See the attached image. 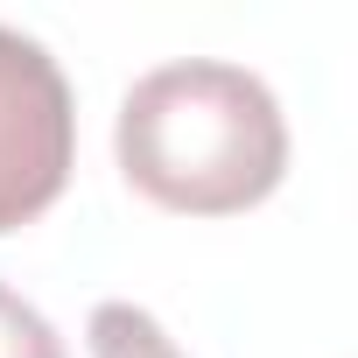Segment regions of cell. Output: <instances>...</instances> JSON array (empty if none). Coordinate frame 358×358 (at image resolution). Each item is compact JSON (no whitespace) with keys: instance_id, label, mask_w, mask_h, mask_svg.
Masks as SVG:
<instances>
[{"instance_id":"7a4b0ae2","label":"cell","mask_w":358,"mask_h":358,"mask_svg":"<svg viewBox=\"0 0 358 358\" xmlns=\"http://www.w3.org/2000/svg\"><path fill=\"white\" fill-rule=\"evenodd\" d=\"M78 162V106L57 57L0 22V232L43 218Z\"/></svg>"},{"instance_id":"277c9868","label":"cell","mask_w":358,"mask_h":358,"mask_svg":"<svg viewBox=\"0 0 358 358\" xmlns=\"http://www.w3.org/2000/svg\"><path fill=\"white\" fill-rule=\"evenodd\" d=\"M0 358H64V337L50 330V316L22 302L8 281H0Z\"/></svg>"},{"instance_id":"3957f363","label":"cell","mask_w":358,"mask_h":358,"mask_svg":"<svg viewBox=\"0 0 358 358\" xmlns=\"http://www.w3.org/2000/svg\"><path fill=\"white\" fill-rule=\"evenodd\" d=\"M85 344H92V358H183L176 337L141 302H99L85 323Z\"/></svg>"},{"instance_id":"6da1fadb","label":"cell","mask_w":358,"mask_h":358,"mask_svg":"<svg viewBox=\"0 0 358 358\" xmlns=\"http://www.w3.org/2000/svg\"><path fill=\"white\" fill-rule=\"evenodd\" d=\"M120 176L162 211L232 218L281 190L288 176V120L260 71L183 57L134 78L113 127Z\"/></svg>"}]
</instances>
